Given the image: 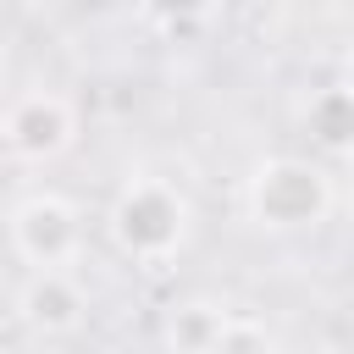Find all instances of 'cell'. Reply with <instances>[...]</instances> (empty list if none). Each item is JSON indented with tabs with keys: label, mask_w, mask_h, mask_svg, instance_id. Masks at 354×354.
<instances>
[{
	"label": "cell",
	"mask_w": 354,
	"mask_h": 354,
	"mask_svg": "<svg viewBox=\"0 0 354 354\" xmlns=\"http://www.w3.org/2000/svg\"><path fill=\"white\" fill-rule=\"evenodd\" d=\"M205 354H282V343H277L254 315H227V321L216 326V337H210Z\"/></svg>",
	"instance_id": "8"
},
{
	"label": "cell",
	"mask_w": 354,
	"mask_h": 354,
	"mask_svg": "<svg viewBox=\"0 0 354 354\" xmlns=\"http://www.w3.org/2000/svg\"><path fill=\"white\" fill-rule=\"evenodd\" d=\"M6 243L28 271H66L83 254V210L55 188H33L6 210Z\"/></svg>",
	"instance_id": "3"
},
{
	"label": "cell",
	"mask_w": 354,
	"mask_h": 354,
	"mask_svg": "<svg viewBox=\"0 0 354 354\" xmlns=\"http://www.w3.org/2000/svg\"><path fill=\"white\" fill-rule=\"evenodd\" d=\"M17 315L44 337H66L88 321V293L72 271H28V282L17 288Z\"/></svg>",
	"instance_id": "5"
},
{
	"label": "cell",
	"mask_w": 354,
	"mask_h": 354,
	"mask_svg": "<svg viewBox=\"0 0 354 354\" xmlns=\"http://www.w3.org/2000/svg\"><path fill=\"white\" fill-rule=\"evenodd\" d=\"M282 354H288V348H282Z\"/></svg>",
	"instance_id": "10"
},
{
	"label": "cell",
	"mask_w": 354,
	"mask_h": 354,
	"mask_svg": "<svg viewBox=\"0 0 354 354\" xmlns=\"http://www.w3.org/2000/svg\"><path fill=\"white\" fill-rule=\"evenodd\" d=\"M105 232L111 243L144 266V271H160L171 266L183 249H188V232H194V199L183 194V183L160 177V171H138L116 188L111 210H105Z\"/></svg>",
	"instance_id": "1"
},
{
	"label": "cell",
	"mask_w": 354,
	"mask_h": 354,
	"mask_svg": "<svg viewBox=\"0 0 354 354\" xmlns=\"http://www.w3.org/2000/svg\"><path fill=\"white\" fill-rule=\"evenodd\" d=\"M221 321H227L221 304H210V299H183V304L166 310V321H160V343H166V354H205Z\"/></svg>",
	"instance_id": "7"
},
{
	"label": "cell",
	"mask_w": 354,
	"mask_h": 354,
	"mask_svg": "<svg viewBox=\"0 0 354 354\" xmlns=\"http://www.w3.org/2000/svg\"><path fill=\"white\" fill-rule=\"evenodd\" d=\"M6 72H11V55H6V44H0V88H6Z\"/></svg>",
	"instance_id": "9"
},
{
	"label": "cell",
	"mask_w": 354,
	"mask_h": 354,
	"mask_svg": "<svg viewBox=\"0 0 354 354\" xmlns=\"http://www.w3.org/2000/svg\"><path fill=\"white\" fill-rule=\"evenodd\" d=\"M72 138H77V111L55 88H28L0 111V149L11 160H28V166L55 160L72 149Z\"/></svg>",
	"instance_id": "4"
},
{
	"label": "cell",
	"mask_w": 354,
	"mask_h": 354,
	"mask_svg": "<svg viewBox=\"0 0 354 354\" xmlns=\"http://www.w3.org/2000/svg\"><path fill=\"white\" fill-rule=\"evenodd\" d=\"M337 205V183L321 160L304 155H266L243 177V216L260 232H304L321 227Z\"/></svg>",
	"instance_id": "2"
},
{
	"label": "cell",
	"mask_w": 354,
	"mask_h": 354,
	"mask_svg": "<svg viewBox=\"0 0 354 354\" xmlns=\"http://www.w3.org/2000/svg\"><path fill=\"white\" fill-rule=\"evenodd\" d=\"M304 127H310V144H315L321 155L343 160V149H348V138H354V94H348L343 77H337V83H321V88L310 94Z\"/></svg>",
	"instance_id": "6"
}]
</instances>
